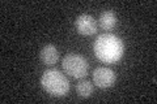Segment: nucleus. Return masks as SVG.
Here are the masks:
<instances>
[{
  "label": "nucleus",
  "mask_w": 157,
  "mask_h": 104,
  "mask_svg": "<svg viewBox=\"0 0 157 104\" xmlns=\"http://www.w3.org/2000/svg\"><path fill=\"white\" fill-rule=\"evenodd\" d=\"M94 55L100 61L106 64H115L123 57L124 46L123 41L114 34H101L93 44Z\"/></svg>",
  "instance_id": "nucleus-1"
},
{
  "label": "nucleus",
  "mask_w": 157,
  "mask_h": 104,
  "mask_svg": "<svg viewBox=\"0 0 157 104\" xmlns=\"http://www.w3.org/2000/svg\"><path fill=\"white\" fill-rule=\"evenodd\" d=\"M41 86L51 96L62 98L70 91V81L58 69H47L41 76Z\"/></svg>",
  "instance_id": "nucleus-2"
},
{
  "label": "nucleus",
  "mask_w": 157,
  "mask_h": 104,
  "mask_svg": "<svg viewBox=\"0 0 157 104\" xmlns=\"http://www.w3.org/2000/svg\"><path fill=\"white\" fill-rule=\"evenodd\" d=\"M62 66L64 72L73 78H84L88 74V63L78 53H68L63 57Z\"/></svg>",
  "instance_id": "nucleus-3"
},
{
  "label": "nucleus",
  "mask_w": 157,
  "mask_h": 104,
  "mask_svg": "<svg viewBox=\"0 0 157 104\" xmlns=\"http://www.w3.org/2000/svg\"><path fill=\"white\" fill-rule=\"evenodd\" d=\"M115 73L110 68H97L93 72V83L100 88H109L115 83Z\"/></svg>",
  "instance_id": "nucleus-4"
},
{
  "label": "nucleus",
  "mask_w": 157,
  "mask_h": 104,
  "mask_svg": "<svg viewBox=\"0 0 157 104\" xmlns=\"http://www.w3.org/2000/svg\"><path fill=\"white\" fill-rule=\"evenodd\" d=\"M75 27L78 34L84 37H89L97 33V22L90 14H80L76 21H75Z\"/></svg>",
  "instance_id": "nucleus-5"
},
{
  "label": "nucleus",
  "mask_w": 157,
  "mask_h": 104,
  "mask_svg": "<svg viewBox=\"0 0 157 104\" xmlns=\"http://www.w3.org/2000/svg\"><path fill=\"white\" fill-rule=\"evenodd\" d=\"M41 60L43 64L46 65H54L56 61H58V57H59V52H58V48L54 46V44H47L41 49Z\"/></svg>",
  "instance_id": "nucleus-6"
},
{
  "label": "nucleus",
  "mask_w": 157,
  "mask_h": 104,
  "mask_svg": "<svg viewBox=\"0 0 157 104\" xmlns=\"http://www.w3.org/2000/svg\"><path fill=\"white\" fill-rule=\"evenodd\" d=\"M117 25V16L113 11H105L100 16V27L102 30L110 31Z\"/></svg>",
  "instance_id": "nucleus-7"
},
{
  "label": "nucleus",
  "mask_w": 157,
  "mask_h": 104,
  "mask_svg": "<svg viewBox=\"0 0 157 104\" xmlns=\"http://www.w3.org/2000/svg\"><path fill=\"white\" fill-rule=\"evenodd\" d=\"M76 91L81 98H89L93 94V85L89 81H81L80 83H77Z\"/></svg>",
  "instance_id": "nucleus-8"
}]
</instances>
